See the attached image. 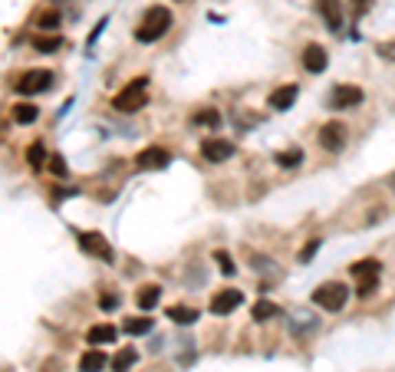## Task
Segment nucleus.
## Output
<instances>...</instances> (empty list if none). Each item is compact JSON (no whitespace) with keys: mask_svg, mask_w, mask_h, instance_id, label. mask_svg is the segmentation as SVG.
Listing matches in <instances>:
<instances>
[{"mask_svg":"<svg viewBox=\"0 0 395 372\" xmlns=\"http://www.w3.org/2000/svg\"><path fill=\"white\" fill-rule=\"evenodd\" d=\"M158 297H162V287L158 283H145V287H138V293H136V303L142 307V310L149 313L158 303Z\"/></svg>","mask_w":395,"mask_h":372,"instance_id":"nucleus-18","label":"nucleus"},{"mask_svg":"<svg viewBox=\"0 0 395 372\" xmlns=\"http://www.w3.org/2000/svg\"><path fill=\"white\" fill-rule=\"evenodd\" d=\"M297 86L290 83V86H280V90L270 92V109H277V112H284V109H290V105L297 103Z\"/></svg>","mask_w":395,"mask_h":372,"instance_id":"nucleus-14","label":"nucleus"},{"mask_svg":"<svg viewBox=\"0 0 395 372\" xmlns=\"http://www.w3.org/2000/svg\"><path fill=\"white\" fill-rule=\"evenodd\" d=\"M136 362H138V353H136V349H132V346H122L119 353L112 356V369H116V372H129L132 366H136Z\"/></svg>","mask_w":395,"mask_h":372,"instance_id":"nucleus-19","label":"nucleus"},{"mask_svg":"<svg viewBox=\"0 0 395 372\" xmlns=\"http://www.w3.org/2000/svg\"><path fill=\"white\" fill-rule=\"evenodd\" d=\"M319 247V240H310V247L306 251H300V260H306V257H313V251Z\"/></svg>","mask_w":395,"mask_h":372,"instance_id":"nucleus-33","label":"nucleus"},{"mask_svg":"<svg viewBox=\"0 0 395 372\" xmlns=\"http://www.w3.org/2000/svg\"><path fill=\"white\" fill-rule=\"evenodd\" d=\"M53 27H60V14H53V10H50V14L40 17V30H53Z\"/></svg>","mask_w":395,"mask_h":372,"instance_id":"nucleus-30","label":"nucleus"},{"mask_svg":"<svg viewBox=\"0 0 395 372\" xmlns=\"http://www.w3.org/2000/svg\"><path fill=\"white\" fill-rule=\"evenodd\" d=\"M50 86H53V73L50 70H30V73H23L14 83V90L20 96H36V92L50 90Z\"/></svg>","mask_w":395,"mask_h":372,"instance_id":"nucleus-5","label":"nucleus"},{"mask_svg":"<svg viewBox=\"0 0 395 372\" xmlns=\"http://www.w3.org/2000/svg\"><path fill=\"white\" fill-rule=\"evenodd\" d=\"M214 260H217V267H221V273H224V277H231V273H234V260H231V254L228 251H214Z\"/></svg>","mask_w":395,"mask_h":372,"instance_id":"nucleus-27","label":"nucleus"},{"mask_svg":"<svg viewBox=\"0 0 395 372\" xmlns=\"http://www.w3.org/2000/svg\"><path fill=\"white\" fill-rule=\"evenodd\" d=\"M201 155H204V162L221 165L234 155V142H228V138H204L201 142Z\"/></svg>","mask_w":395,"mask_h":372,"instance_id":"nucleus-7","label":"nucleus"},{"mask_svg":"<svg viewBox=\"0 0 395 372\" xmlns=\"http://www.w3.org/2000/svg\"><path fill=\"white\" fill-rule=\"evenodd\" d=\"M168 162H171V155H168L162 145L142 149V152H138V158H136V165L142 168V172H158V168H165Z\"/></svg>","mask_w":395,"mask_h":372,"instance_id":"nucleus-10","label":"nucleus"},{"mask_svg":"<svg viewBox=\"0 0 395 372\" xmlns=\"http://www.w3.org/2000/svg\"><path fill=\"white\" fill-rule=\"evenodd\" d=\"M165 316L171 320V323H178V327H191L201 313H198L195 307H182V303H175V307H168Z\"/></svg>","mask_w":395,"mask_h":372,"instance_id":"nucleus-16","label":"nucleus"},{"mask_svg":"<svg viewBox=\"0 0 395 372\" xmlns=\"http://www.w3.org/2000/svg\"><path fill=\"white\" fill-rule=\"evenodd\" d=\"M99 307H103V310H116V307H119V297H116V293H106V297H99Z\"/></svg>","mask_w":395,"mask_h":372,"instance_id":"nucleus-32","label":"nucleus"},{"mask_svg":"<svg viewBox=\"0 0 395 372\" xmlns=\"http://www.w3.org/2000/svg\"><path fill=\"white\" fill-rule=\"evenodd\" d=\"M50 172H53L56 178H63V175H66V158H63V155H50Z\"/></svg>","mask_w":395,"mask_h":372,"instance_id":"nucleus-29","label":"nucleus"},{"mask_svg":"<svg viewBox=\"0 0 395 372\" xmlns=\"http://www.w3.org/2000/svg\"><path fill=\"white\" fill-rule=\"evenodd\" d=\"M317 3V10L323 14V20L333 27V30H339V23H343V7H339V0H313Z\"/></svg>","mask_w":395,"mask_h":372,"instance_id":"nucleus-13","label":"nucleus"},{"mask_svg":"<svg viewBox=\"0 0 395 372\" xmlns=\"http://www.w3.org/2000/svg\"><path fill=\"white\" fill-rule=\"evenodd\" d=\"M165 30H171V10L168 7H149L145 17L138 20L136 40L138 43H155V40L165 37Z\"/></svg>","mask_w":395,"mask_h":372,"instance_id":"nucleus-1","label":"nucleus"},{"mask_svg":"<svg viewBox=\"0 0 395 372\" xmlns=\"http://www.w3.org/2000/svg\"><path fill=\"white\" fill-rule=\"evenodd\" d=\"M350 273H352V280H356V293H359V297H372L376 287H379L382 264L372 260V257H365V260H356V264H352Z\"/></svg>","mask_w":395,"mask_h":372,"instance_id":"nucleus-3","label":"nucleus"},{"mask_svg":"<svg viewBox=\"0 0 395 372\" xmlns=\"http://www.w3.org/2000/svg\"><path fill=\"white\" fill-rule=\"evenodd\" d=\"M376 53H379V56H385V60H392V63H395V40H389V43H379V46H376Z\"/></svg>","mask_w":395,"mask_h":372,"instance_id":"nucleus-31","label":"nucleus"},{"mask_svg":"<svg viewBox=\"0 0 395 372\" xmlns=\"http://www.w3.org/2000/svg\"><path fill=\"white\" fill-rule=\"evenodd\" d=\"M122 329H125V333H132V336H142V333H149V329H152V320H149V316H129V320L122 323Z\"/></svg>","mask_w":395,"mask_h":372,"instance_id":"nucleus-22","label":"nucleus"},{"mask_svg":"<svg viewBox=\"0 0 395 372\" xmlns=\"http://www.w3.org/2000/svg\"><path fill=\"white\" fill-rule=\"evenodd\" d=\"M33 46H36L40 53H53V50H60L63 46V37H36Z\"/></svg>","mask_w":395,"mask_h":372,"instance_id":"nucleus-26","label":"nucleus"},{"mask_svg":"<svg viewBox=\"0 0 395 372\" xmlns=\"http://www.w3.org/2000/svg\"><path fill=\"white\" fill-rule=\"evenodd\" d=\"M191 122H195V125H217V122H221V112H217V109H198L195 116H191Z\"/></svg>","mask_w":395,"mask_h":372,"instance_id":"nucleus-25","label":"nucleus"},{"mask_svg":"<svg viewBox=\"0 0 395 372\" xmlns=\"http://www.w3.org/2000/svg\"><path fill=\"white\" fill-rule=\"evenodd\" d=\"M372 10V0H350V14L359 20V17H365Z\"/></svg>","mask_w":395,"mask_h":372,"instance_id":"nucleus-28","label":"nucleus"},{"mask_svg":"<svg viewBox=\"0 0 395 372\" xmlns=\"http://www.w3.org/2000/svg\"><path fill=\"white\" fill-rule=\"evenodd\" d=\"M359 103H363V90H359V86L339 83V86L330 92V105H333V109H356Z\"/></svg>","mask_w":395,"mask_h":372,"instance_id":"nucleus-8","label":"nucleus"},{"mask_svg":"<svg viewBox=\"0 0 395 372\" xmlns=\"http://www.w3.org/2000/svg\"><path fill=\"white\" fill-rule=\"evenodd\" d=\"M346 300H350V290H346V283L339 280H330V283H319L317 290H313V303L317 307H323V310H343L346 307Z\"/></svg>","mask_w":395,"mask_h":372,"instance_id":"nucleus-4","label":"nucleus"},{"mask_svg":"<svg viewBox=\"0 0 395 372\" xmlns=\"http://www.w3.org/2000/svg\"><path fill=\"white\" fill-rule=\"evenodd\" d=\"M27 162H30V168H43V165L50 162V155H46L43 142H33L30 149H27Z\"/></svg>","mask_w":395,"mask_h":372,"instance_id":"nucleus-24","label":"nucleus"},{"mask_svg":"<svg viewBox=\"0 0 395 372\" xmlns=\"http://www.w3.org/2000/svg\"><path fill=\"white\" fill-rule=\"evenodd\" d=\"M241 300H244L241 290H221V293L211 297V313L214 316H228V313H234L241 307Z\"/></svg>","mask_w":395,"mask_h":372,"instance_id":"nucleus-11","label":"nucleus"},{"mask_svg":"<svg viewBox=\"0 0 395 372\" xmlns=\"http://www.w3.org/2000/svg\"><path fill=\"white\" fill-rule=\"evenodd\" d=\"M106 353L96 346V349H89V353H83V359H79V372H99V369H106Z\"/></svg>","mask_w":395,"mask_h":372,"instance_id":"nucleus-17","label":"nucleus"},{"mask_svg":"<svg viewBox=\"0 0 395 372\" xmlns=\"http://www.w3.org/2000/svg\"><path fill=\"white\" fill-rule=\"evenodd\" d=\"M250 316H254L257 323H267V320H277V316H280V307H277V303H270V300H260V303H254Z\"/></svg>","mask_w":395,"mask_h":372,"instance_id":"nucleus-20","label":"nucleus"},{"mask_svg":"<svg viewBox=\"0 0 395 372\" xmlns=\"http://www.w3.org/2000/svg\"><path fill=\"white\" fill-rule=\"evenodd\" d=\"M79 247L86 254H92V257H99V260H112L116 254H112V247H109V240L103 238V234H96V231H83L79 234Z\"/></svg>","mask_w":395,"mask_h":372,"instance_id":"nucleus-6","label":"nucleus"},{"mask_svg":"<svg viewBox=\"0 0 395 372\" xmlns=\"http://www.w3.org/2000/svg\"><path fill=\"white\" fill-rule=\"evenodd\" d=\"M36 116H40V109L33 103H17L14 105V122H20V125H30V122H36Z\"/></svg>","mask_w":395,"mask_h":372,"instance_id":"nucleus-21","label":"nucleus"},{"mask_svg":"<svg viewBox=\"0 0 395 372\" xmlns=\"http://www.w3.org/2000/svg\"><path fill=\"white\" fill-rule=\"evenodd\" d=\"M326 63H330V56H326V50H323L319 43H306L303 46V70L306 73H323Z\"/></svg>","mask_w":395,"mask_h":372,"instance_id":"nucleus-12","label":"nucleus"},{"mask_svg":"<svg viewBox=\"0 0 395 372\" xmlns=\"http://www.w3.org/2000/svg\"><path fill=\"white\" fill-rule=\"evenodd\" d=\"M145 103H149V79H145V76H136V79L125 83L119 90V96L112 99V109H116V112H138Z\"/></svg>","mask_w":395,"mask_h":372,"instance_id":"nucleus-2","label":"nucleus"},{"mask_svg":"<svg viewBox=\"0 0 395 372\" xmlns=\"http://www.w3.org/2000/svg\"><path fill=\"white\" fill-rule=\"evenodd\" d=\"M319 145L326 152H339L346 145V125H343V122H326V125L319 129Z\"/></svg>","mask_w":395,"mask_h":372,"instance_id":"nucleus-9","label":"nucleus"},{"mask_svg":"<svg viewBox=\"0 0 395 372\" xmlns=\"http://www.w3.org/2000/svg\"><path fill=\"white\" fill-rule=\"evenodd\" d=\"M119 336V329L112 327V323H99V327H92L89 333H86V342L89 346H106V342H112Z\"/></svg>","mask_w":395,"mask_h":372,"instance_id":"nucleus-15","label":"nucleus"},{"mask_svg":"<svg viewBox=\"0 0 395 372\" xmlns=\"http://www.w3.org/2000/svg\"><path fill=\"white\" fill-rule=\"evenodd\" d=\"M274 162L280 165V168H297V165L303 162V152L300 149H287V152H277Z\"/></svg>","mask_w":395,"mask_h":372,"instance_id":"nucleus-23","label":"nucleus"}]
</instances>
